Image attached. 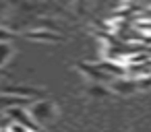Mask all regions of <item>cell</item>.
<instances>
[{"label": "cell", "instance_id": "cell-3", "mask_svg": "<svg viewBox=\"0 0 151 132\" xmlns=\"http://www.w3.org/2000/svg\"><path fill=\"white\" fill-rule=\"evenodd\" d=\"M0 39H13V35L6 29H0Z\"/></svg>", "mask_w": 151, "mask_h": 132}, {"label": "cell", "instance_id": "cell-2", "mask_svg": "<svg viewBox=\"0 0 151 132\" xmlns=\"http://www.w3.org/2000/svg\"><path fill=\"white\" fill-rule=\"evenodd\" d=\"M27 37L29 39H46V41H58L60 39V35H56V33H52V31H29L27 33Z\"/></svg>", "mask_w": 151, "mask_h": 132}, {"label": "cell", "instance_id": "cell-1", "mask_svg": "<svg viewBox=\"0 0 151 132\" xmlns=\"http://www.w3.org/2000/svg\"><path fill=\"white\" fill-rule=\"evenodd\" d=\"M27 101L31 99H25V97H15V95H2L0 97V107H17V105H25Z\"/></svg>", "mask_w": 151, "mask_h": 132}]
</instances>
